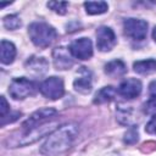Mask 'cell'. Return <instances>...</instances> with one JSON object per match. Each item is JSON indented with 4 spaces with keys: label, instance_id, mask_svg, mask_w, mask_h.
Here are the masks:
<instances>
[{
    "label": "cell",
    "instance_id": "cell-21",
    "mask_svg": "<svg viewBox=\"0 0 156 156\" xmlns=\"http://www.w3.org/2000/svg\"><path fill=\"white\" fill-rule=\"evenodd\" d=\"M145 130H146V133H149V134L156 135V115H154L152 118L147 122V124H146V127H145Z\"/></svg>",
    "mask_w": 156,
    "mask_h": 156
},
{
    "label": "cell",
    "instance_id": "cell-6",
    "mask_svg": "<svg viewBox=\"0 0 156 156\" xmlns=\"http://www.w3.org/2000/svg\"><path fill=\"white\" fill-rule=\"evenodd\" d=\"M124 34L133 40H143L147 34V23L139 18H127L123 22Z\"/></svg>",
    "mask_w": 156,
    "mask_h": 156
},
{
    "label": "cell",
    "instance_id": "cell-16",
    "mask_svg": "<svg viewBox=\"0 0 156 156\" xmlns=\"http://www.w3.org/2000/svg\"><path fill=\"white\" fill-rule=\"evenodd\" d=\"M117 94V90L108 85V87H104L101 88L96 94H95V98H94V102L95 104H106V102H110L111 100H113L115 95Z\"/></svg>",
    "mask_w": 156,
    "mask_h": 156
},
{
    "label": "cell",
    "instance_id": "cell-25",
    "mask_svg": "<svg viewBox=\"0 0 156 156\" xmlns=\"http://www.w3.org/2000/svg\"><path fill=\"white\" fill-rule=\"evenodd\" d=\"M152 38H154V40L156 41V27H155L154 30H152Z\"/></svg>",
    "mask_w": 156,
    "mask_h": 156
},
{
    "label": "cell",
    "instance_id": "cell-2",
    "mask_svg": "<svg viewBox=\"0 0 156 156\" xmlns=\"http://www.w3.org/2000/svg\"><path fill=\"white\" fill-rule=\"evenodd\" d=\"M28 34L32 43L41 49L51 45L57 37L55 28L45 22H33L32 24H29Z\"/></svg>",
    "mask_w": 156,
    "mask_h": 156
},
{
    "label": "cell",
    "instance_id": "cell-19",
    "mask_svg": "<svg viewBox=\"0 0 156 156\" xmlns=\"http://www.w3.org/2000/svg\"><path fill=\"white\" fill-rule=\"evenodd\" d=\"M67 6H68L67 1H49L48 2V7L58 15H65L67 11Z\"/></svg>",
    "mask_w": 156,
    "mask_h": 156
},
{
    "label": "cell",
    "instance_id": "cell-23",
    "mask_svg": "<svg viewBox=\"0 0 156 156\" xmlns=\"http://www.w3.org/2000/svg\"><path fill=\"white\" fill-rule=\"evenodd\" d=\"M20 116H21V113H20V112H11V113H10V116H9L10 118H9L7 121H5L4 123H1V126H5L6 123H12V122H15L16 119H18V117H20Z\"/></svg>",
    "mask_w": 156,
    "mask_h": 156
},
{
    "label": "cell",
    "instance_id": "cell-12",
    "mask_svg": "<svg viewBox=\"0 0 156 156\" xmlns=\"http://www.w3.org/2000/svg\"><path fill=\"white\" fill-rule=\"evenodd\" d=\"M27 71L37 74V76H40V74H44L48 68H49V62L46 61L45 57H39V56H32L29 57L26 63H24Z\"/></svg>",
    "mask_w": 156,
    "mask_h": 156
},
{
    "label": "cell",
    "instance_id": "cell-3",
    "mask_svg": "<svg viewBox=\"0 0 156 156\" xmlns=\"http://www.w3.org/2000/svg\"><path fill=\"white\" fill-rule=\"evenodd\" d=\"M35 91H37V84L33 80L27 79L24 77L15 78L9 87V94L15 100H23L28 96L34 95Z\"/></svg>",
    "mask_w": 156,
    "mask_h": 156
},
{
    "label": "cell",
    "instance_id": "cell-5",
    "mask_svg": "<svg viewBox=\"0 0 156 156\" xmlns=\"http://www.w3.org/2000/svg\"><path fill=\"white\" fill-rule=\"evenodd\" d=\"M39 90L48 99H60L65 93L63 80L60 77H49L39 85Z\"/></svg>",
    "mask_w": 156,
    "mask_h": 156
},
{
    "label": "cell",
    "instance_id": "cell-17",
    "mask_svg": "<svg viewBox=\"0 0 156 156\" xmlns=\"http://www.w3.org/2000/svg\"><path fill=\"white\" fill-rule=\"evenodd\" d=\"M84 7L89 15H101L107 11L108 5L105 1H87L84 2Z\"/></svg>",
    "mask_w": 156,
    "mask_h": 156
},
{
    "label": "cell",
    "instance_id": "cell-9",
    "mask_svg": "<svg viewBox=\"0 0 156 156\" xmlns=\"http://www.w3.org/2000/svg\"><path fill=\"white\" fill-rule=\"evenodd\" d=\"M78 76L77 78L73 80V87L74 89L80 93V94H89L91 91V88H93V74L91 72L82 66L78 68Z\"/></svg>",
    "mask_w": 156,
    "mask_h": 156
},
{
    "label": "cell",
    "instance_id": "cell-13",
    "mask_svg": "<svg viewBox=\"0 0 156 156\" xmlns=\"http://www.w3.org/2000/svg\"><path fill=\"white\" fill-rule=\"evenodd\" d=\"M16 57V48L11 41L1 40L0 46V58L4 65H10L13 62Z\"/></svg>",
    "mask_w": 156,
    "mask_h": 156
},
{
    "label": "cell",
    "instance_id": "cell-8",
    "mask_svg": "<svg viewBox=\"0 0 156 156\" xmlns=\"http://www.w3.org/2000/svg\"><path fill=\"white\" fill-rule=\"evenodd\" d=\"M69 51L78 60H88L93 56V44L89 38H79L69 45Z\"/></svg>",
    "mask_w": 156,
    "mask_h": 156
},
{
    "label": "cell",
    "instance_id": "cell-7",
    "mask_svg": "<svg viewBox=\"0 0 156 156\" xmlns=\"http://www.w3.org/2000/svg\"><path fill=\"white\" fill-rule=\"evenodd\" d=\"M117 39L115 32L106 26H101L96 30V46L100 51H110L116 45Z\"/></svg>",
    "mask_w": 156,
    "mask_h": 156
},
{
    "label": "cell",
    "instance_id": "cell-4",
    "mask_svg": "<svg viewBox=\"0 0 156 156\" xmlns=\"http://www.w3.org/2000/svg\"><path fill=\"white\" fill-rule=\"evenodd\" d=\"M57 113V111L52 107H44L40 108L38 111H35L34 113H32L29 116V118H27L23 124H22V130L27 132L30 129H34L37 127H40L43 124H45L46 122H49L55 115Z\"/></svg>",
    "mask_w": 156,
    "mask_h": 156
},
{
    "label": "cell",
    "instance_id": "cell-24",
    "mask_svg": "<svg viewBox=\"0 0 156 156\" xmlns=\"http://www.w3.org/2000/svg\"><path fill=\"white\" fill-rule=\"evenodd\" d=\"M149 94L151 99H156V80L151 82L149 85Z\"/></svg>",
    "mask_w": 156,
    "mask_h": 156
},
{
    "label": "cell",
    "instance_id": "cell-14",
    "mask_svg": "<svg viewBox=\"0 0 156 156\" xmlns=\"http://www.w3.org/2000/svg\"><path fill=\"white\" fill-rule=\"evenodd\" d=\"M127 66L121 60H113L105 65V73L110 77H121L126 74Z\"/></svg>",
    "mask_w": 156,
    "mask_h": 156
},
{
    "label": "cell",
    "instance_id": "cell-18",
    "mask_svg": "<svg viewBox=\"0 0 156 156\" xmlns=\"http://www.w3.org/2000/svg\"><path fill=\"white\" fill-rule=\"evenodd\" d=\"M2 22H4V27H5L6 29H10V30H15V29L20 28L21 24H22L20 17L16 16V15L5 16L4 20H2Z\"/></svg>",
    "mask_w": 156,
    "mask_h": 156
},
{
    "label": "cell",
    "instance_id": "cell-1",
    "mask_svg": "<svg viewBox=\"0 0 156 156\" xmlns=\"http://www.w3.org/2000/svg\"><path fill=\"white\" fill-rule=\"evenodd\" d=\"M78 133V126L74 123H67L55 129L40 146V154L45 156H57L66 152L73 144Z\"/></svg>",
    "mask_w": 156,
    "mask_h": 156
},
{
    "label": "cell",
    "instance_id": "cell-20",
    "mask_svg": "<svg viewBox=\"0 0 156 156\" xmlns=\"http://www.w3.org/2000/svg\"><path fill=\"white\" fill-rule=\"evenodd\" d=\"M138 136H139L138 127L136 126H132V127H129V129L124 134V143L129 144V145L135 144L138 141Z\"/></svg>",
    "mask_w": 156,
    "mask_h": 156
},
{
    "label": "cell",
    "instance_id": "cell-10",
    "mask_svg": "<svg viewBox=\"0 0 156 156\" xmlns=\"http://www.w3.org/2000/svg\"><path fill=\"white\" fill-rule=\"evenodd\" d=\"M54 65L56 69H68L73 66V58L69 49L65 46H57L52 51Z\"/></svg>",
    "mask_w": 156,
    "mask_h": 156
},
{
    "label": "cell",
    "instance_id": "cell-15",
    "mask_svg": "<svg viewBox=\"0 0 156 156\" xmlns=\"http://www.w3.org/2000/svg\"><path fill=\"white\" fill-rule=\"evenodd\" d=\"M133 68L139 74H150L156 72V60L149 58V60H141L136 61L133 65Z\"/></svg>",
    "mask_w": 156,
    "mask_h": 156
},
{
    "label": "cell",
    "instance_id": "cell-11",
    "mask_svg": "<svg viewBox=\"0 0 156 156\" xmlns=\"http://www.w3.org/2000/svg\"><path fill=\"white\" fill-rule=\"evenodd\" d=\"M117 93L121 96H123L124 99H128V100L134 99V98L139 96L141 93V83H140V80H138L135 78L126 79L119 84Z\"/></svg>",
    "mask_w": 156,
    "mask_h": 156
},
{
    "label": "cell",
    "instance_id": "cell-22",
    "mask_svg": "<svg viewBox=\"0 0 156 156\" xmlns=\"http://www.w3.org/2000/svg\"><path fill=\"white\" fill-rule=\"evenodd\" d=\"M1 106H0V115H1V117H5L6 116V113L9 112V110H10V107H9V104H7V101H6V99L4 98V96H1Z\"/></svg>",
    "mask_w": 156,
    "mask_h": 156
}]
</instances>
